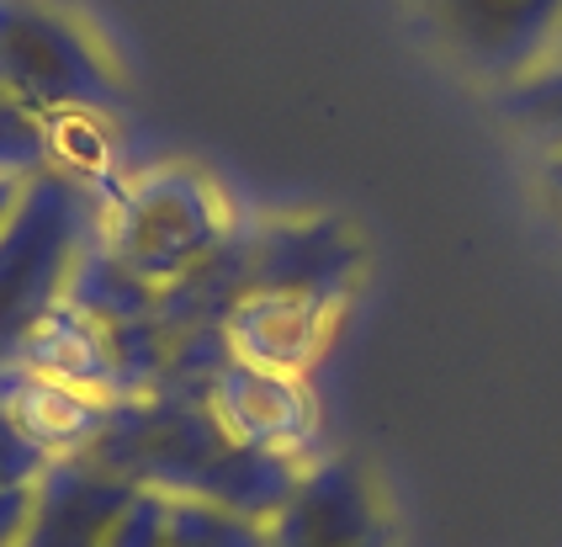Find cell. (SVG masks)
Returning a JSON list of instances; mask_svg holds the SVG:
<instances>
[{
	"instance_id": "3",
	"label": "cell",
	"mask_w": 562,
	"mask_h": 547,
	"mask_svg": "<svg viewBox=\"0 0 562 547\" xmlns=\"http://www.w3.org/2000/svg\"><path fill=\"white\" fill-rule=\"evenodd\" d=\"M228 234H234V219L223 208L218 187L191 165H159V170H144L133 187L112 192L101 250L123 271H133L144 288L165 292L218 256Z\"/></svg>"
},
{
	"instance_id": "4",
	"label": "cell",
	"mask_w": 562,
	"mask_h": 547,
	"mask_svg": "<svg viewBox=\"0 0 562 547\" xmlns=\"http://www.w3.org/2000/svg\"><path fill=\"white\" fill-rule=\"evenodd\" d=\"M0 91L43 123L106 118L123 80L101 37L59 0H0Z\"/></svg>"
},
{
	"instance_id": "13",
	"label": "cell",
	"mask_w": 562,
	"mask_h": 547,
	"mask_svg": "<svg viewBox=\"0 0 562 547\" xmlns=\"http://www.w3.org/2000/svg\"><path fill=\"white\" fill-rule=\"evenodd\" d=\"M165 521H170V494L159 489H138L123 521L112 526L106 547H165Z\"/></svg>"
},
{
	"instance_id": "1",
	"label": "cell",
	"mask_w": 562,
	"mask_h": 547,
	"mask_svg": "<svg viewBox=\"0 0 562 547\" xmlns=\"http://www.w3.org/2000/svg\"><path fill=\"white\" fill-rule=\"evenodd\" d=\"M101 468L138 489H159L170 500H202L250 521H271L297 489L303 468L286 451H266L239 442L207 399L191 393H127L106 399L101 431L86 447Z\"/></svg>"
},
{
	"instance_id": "7",
	"label": "cell",
	"mask_w": 562,
	"mask_h": 547,
	"mask_svg": "<svg viewBox=\"0 0 562 547\" xmlns=\"http://www.w3.org/2000/svg\"><path fill=\"white\" fill-rule=\"evenodd\" d=\"M133 494H138V483L117 479L86 451L54 457L37 483L22 547H106L112 526L133 505Z\"/></svg>"
},
{
	"instance_id": "8",
	"label": "cell",
	"mask_w": 562,
	"mask_h": 547,
	"mask_svg": "<svg viewBox=\"0 0 562 547\" xmlns=\"http://www.w3.org/2000/svg\"><path fill=\"white\" fill-rule=\"evenodd\" d=\"M213 404V415L250 447L266 451H286L303 462V447L313 442V399L303 393V383L292 372H271V367H255L228 356L218 367V378L202 393Z\"/></svg>"
},
{
	"instance_id": "14",
	"label": "cell",
	"mask_w": 562,
	"mask_h": 547,
	"mask_svg": "<svg viewBox=\"0 0 562 547\" xmlns=\"http://www.w3.org/2000/svg\"><path fill=\"white\" fill-rule=\"evenodd\" d=\"M541 187L552 197V208L562 213V144H547V149H541Z\"/></svg>"
},
{
	"instance_id": "10",
	"label": "cell",
	"mask_w": 562,
	"mask_h": 547,
	"mask_svg": "<svg viewBox=\"0 0 562 547\" xmlns=\"http://www.w3.org/2000/svg\"><path fill=\"white\" fill-rule=\"evenodd\" d=\"M48 462H54V451L0 404V547H22Z\"/></svg>"
},
{
	"instance_id": "9",
	"label": "cell",
	"mask_w": 562,
	"mask_h": 547,
	"mask_svg": "<svg viewBox=\"0 0 562 547\" xmlns=\"http://www.w3.org/2000/svg\"><path fill=\"white\" fill-rule=\"evenodd\" d=\"M329 314L324 303L308 298H286V292H245L234 303V314L223 320V335L239 361L271 367V372H303L313 351H324L329 335Z\"/></svg>"
},
{
	"instance_id": "12",
	"label": "cell",
	"mask_w": 562,
	"mask_h": 547,
	"mask_svg": "<svg viewBox=\"0 0 562 547\" xmlns=\"http://www.w3.org/2000/svg\"><path fill=\"white\" fill-rule=\"evenodd\" d=\"M48 165H59L54 129L37 112H27L16 97L0 91V181H27Z\"/></svg>"
},
{
	"instance_id": "11",
	"label": "cell",
	"mask_w": 562,
	"mask_h": 547,
	"mask_svg": "<svg viewBox=\"0 0 562 547\" xmlns=\"http://www.w3.org/2000/svg\"><path fill=\"white\" fill-rule=\"evenodd\" d=\"M165 547H271V537H266V521L202 505V500H170Z\"/></svg>"
},
{
	"instance_id": "15",
	"label": "cell",
	"mask_w": 562,
	"mask_h": 547,
	"mask_svg": "<svg viewBox=\"0 0 562 547\" xmlns=\"http://www.w3.org/2000/svg\"><path fill=\"white\" fill-rule=\"evenodd\" d=\"M16 192H22V181H0V224H5V213H11Z\"/></svg>"
},
{
	"instance_id": "6",
	"label": "cell",
	"mask_w": 562,
	"mask_h": 547,
	"mask_svg": "<svg viewBox=\"0 0 562 547\" xmlns=\"http://www.w3.org/2000/svg\"><path fill=\"white\" fill-rule=\"evenodd\" d=\"M430 11L451 54L504 86L547 65L562 27V0H430Z\"/></svg>"
},
{
	"instance_id": "5",
	"label": "cell",
	"mask_w": 562,
	"mask_h": 547,
	"mask_svg": "<svg viewBox=\"0 0 562 547\" xmlns=\"http://www.w3.org/2000/svg\"><path fill=\"white\" fill-rule=\"evenodd\" d=\"M271 547H393V515L376 473L350 457H313L297 489L266 521Z\"/></svg>"
},
{
	"instance_id": "2",
	"label": "cell",
	"mask_w": 562,
	"mask_h": 547,
	"mask_svg": "<svg viewBox=\"0 0 562 547\" xmlns=\"http://www.w3.org/2000/svg\"><path fill=\"white\" fill-rule=\"evenodd\" d=\"M112 197L91 170L48 165L22 181L0 224V367L22 361L27 341L64 309L80 260L101 239Z\"/></svg>"
}]
</instances>
